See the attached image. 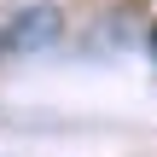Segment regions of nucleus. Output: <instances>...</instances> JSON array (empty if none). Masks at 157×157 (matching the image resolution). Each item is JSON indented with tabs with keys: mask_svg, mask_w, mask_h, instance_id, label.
<instances>
[{
	"mask_svg": "<svg viewBox=\"0 0 157 157\" xmlns=\"http://www.w3.org/2000/svg\"><path fill=\"white\" fill-rule=\"evenodd\" d=\"M52 35H58V12L52 6H35V12H23L12 23V47H47Z\"/></svg>",
	"mask_w": 157,
	"mask_h": 157,
	"instance_id": "nucleus-1",
	"label": "nucleus"
},
{
	"mask_svg": "<svg viewBox=\"0 0 157 157\" xmlns=\"http://www.w3.org/2000/svg\"><path fill=\"white\" fill-rule=\"evenodd\" d=\"M151 47H157V29H151Z\"/></svg>",
	"mask_w": 157,
	"mask_h": 157,
	"instance_id": "nucleus-2",
	"label": "nucleus"
},
{
	"mask_svg": "<svg viewBox=\"0 0 157 157\" xmlns=\"http://www.w3.org/2000/svg\"><path fill=\"white\" fill-rule=\"evenodd\" d=\"M0 47H6V35H0Z\"/></svg>",
	"mask_w": 157,
	"mask_h": 157,
	"instance_id": "nucleus-3",
	"label": "nucleus"
}]
</instances>
